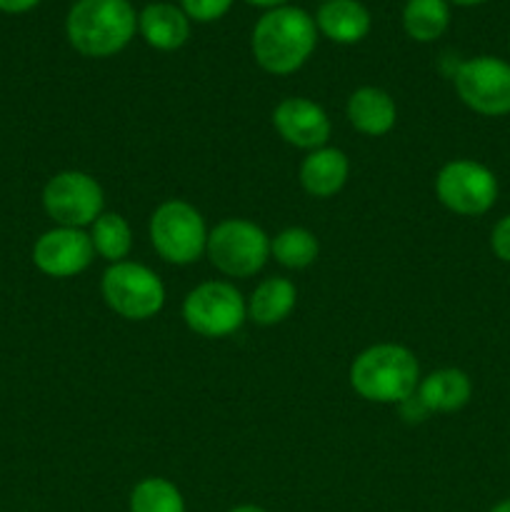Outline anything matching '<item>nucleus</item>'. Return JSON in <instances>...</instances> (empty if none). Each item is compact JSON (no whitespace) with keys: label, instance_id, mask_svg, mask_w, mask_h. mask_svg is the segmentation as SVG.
I'll use <instances>...</instances> for the list:
<instances>
[{"label":"nucleus","instance_id":"obj_19","mask_svg":"<svg viewBox=\"0 0 510 512\" xmlns=\"http://www.w3.org/2000/svg\"><path fill=\"white\" fill-rule=\"evenodd\" d=\"M448 0H408L403 8V28L415 43H433L448 30Z\"/></svg>","mask_w":510,"mask_h":512},{"label":"nucleus","instance_id":"obj_30","mask_svg":"<svg viewBox=\"0 0 510 512\" xmlns=\"http://www.w3.org/2000/svg\"><path fill=\"white\" fill-rule=\"evenodd\" d=\"M508 48H510V40H508Z\"/></svg>","mask_w":510,"mask_h":512},{"label":"nucleus","instance_id":"obj_25","mask_svg":"<svg viewBox=\"0 0 510 512\" xmlns=\"http://www.w3.org/2000/svg\"><path fill=\"white\" fill-rule=\"evenodd\" d=\"M40 0H0V10L10 15H18V13H28L38 5Z\"/></svg>","mask_w":510,"mask_h":512},{"label":"nucleus","instance_id":"obj_18","mask_svg":"<svg viewBox=\"0 0 510 512\" xmlns=\"http://www.w3.org/2000/svg\"><path fill=\"white\" fill-rule=\"evenodd\" d=\"M298 290L288 278H265L245 303L248 318L258 325H278L293 313Z\"/></svg>","mask_w":510,"mask_h":512},{"label":"nucleus","instance_id":"obj_15","mask_svg":"<svg viewBox=\"0 0 510 512\" xmlns=\"http://www.w3.org/2000/svg\"><path fill=\"white\" fill-rule=\"evenodd\" d=\"M370 25V10L360 0H328L315 15V28L340 45L360 43L370 33Z\"/></svg>","mask_w":510,"mask_h":512},{"label":"nucleus","instance_id":"obj_9","mask_svg":"<svg viewBox=\"0 0 510 512\" xmlns=\"http://www.w3.org/2000/svg\"><path fill=\"white\" fill-rule=\"evenodd\" d=\"M435 195L455 215L475 218L488 213L498 200V180L493 170L478 160L458 158L440 168L435 178Z\"/></svg>","mask_w":510,"mask_h":512},{"label":"nucleus","instance_id":"obj_6","mask_svg":"<svg viewBox=\"0 0 510 512\" xmlns=\"http://www.w3.org/2000/svg\"><path fill=\"white\" fill-rule=\"evenodd\" d=\"M100 293L108 308L125 320H150L163 310L165 285L140 263H113L103 273Z\"/></svg>","mask_w":510,"mask_h":512},{"label":"nucleus","instance_id":"obj_8","mask_svg":"<svg viewBox=\"0 0 510 512\" xmlns=\"http://www.w3.org/2000/svg\"><path fill=\"white\" fill-rule=\"evenodd\" d=\"M43 208L60 228L83 230L103 215L105 195L93 175L83 170H63L45 183Z\"/></svg>","mask_w":510,"mask_h":512},{"label":"nucleus","instance_id":"obj_22","mask_svg":"<svg viewBox=\"0 0 510 512\" xmlns=\"http://www.w3.org/2000/svg\"><path fill=\"white\" fill-rule=\"evenodd\" d=\"M130 512H185L183 493L165 478H145L130 493Z\"/></svg>","mask_w":510,"mask_h":512},{"label":"nucleus","instance_id":"obj_21","mask_svg":"<svg viewBox=\"0 0 510 512\" xmlns=\"http://www.w3.org/2000/svg\"><path fill=\"white\" fill-rule=\"evenodd\" d=\"M318 250V238L308 228H285L270 240V255L290 270H303L313 265Z\"/></svg>","mask_w":510,"mask_h":512},{"label":"nucleus","instance_id":"obj_4","mask_svg":"<svg viewBox=\"0 0 510 512\" xmlns=\"http://www.w3.org/2000/svg\"><path fill=\"white\" fill-rule=\"evenodd\" d=\"M150 243L155 253L173 265H190L205 253L208 228L198 210L185 200H165L150 215Z\"/></svg>","mask_w":510,"mask_h":512},{"label":"nucleus","instance_id":"obj_3","mask_svg":"<svg viewBox=\"0 0 510 512\" xmlns=\"http://www.w3.org/2000/svg\"><path fill=\"white\" fill-rule=\"evenodd\" d=\"M350 385L368 403L400 405L418 390L420 365L405 345H370L350 365Z\"/></svg>","mask_w":510,"mask_h":512},{"label":"nucleus","instance_id":"obj_7","mask_svg":"<svg viewBox=\"0 0 510 512\" xmlns=\"http://www.w3.org/2000/svg\"><path fill=\"white\" fill-rule=\"evenodd\" d=\"M248 318V308L235 285L208 280L190 290L183 300V320L203 338H228Z\"/></svg>","mask_w":510,"mask_h":512},{"label":"nucleus","instance_id":"obj_1","mask_svg":"<svg viewBox=\"0 0 510 512\" xmlns=\"http://www.w3.org/2000/svg\"><path fill=\"white\" fill-rule=\"evenodd\" d=\"M315 43H318L315 18L293 5L273 8L260 15L250 35L255 63L270 75H290L303 68L313 55Z\"/></svg>","mask_w":510,"mask_h":512},{"label":"nucleus","instance_id":"obj_5","mask_svg":"<svg viewBox=\"0 0 510 512\" xmlns=\"http://www.w3.org/2000/svg\"><path fill=\"white\" fill-rule=\"evenodd\" d=\"M210 263L228 278H250L270 258V238L260 225L243 218H228L208 233L205 245Z\"/></svg>","mask_w":510,"mask_h":512},{"label":"nucleus","instance_id":"obj_12","mask_svg":"<svg viewBox=\"0 0 510 512\" xmlns=\"http://www.w3.org/2000/svg\"><path fill=\"white\" fill-rule=\"evenodd\" d=\"M273 125L280 138L300 150L325 148L330 138V118L308 98H285L275 105Z\"/></svg>","mask_w":510,"mask_h":512},{"label":"nucleus","instance_id":"obj_28","mask_svg":"<svg viewBox=\"0 0 510 512\" xmlns=\"http://www.w3.org/2000/svg\"><path fill=\"white\" fill-rule=\"evenodd\" d=\"M448 3L463 5V8H470V5H480V3H485V0H448Z\"/></svg>","mask_w":510,"mask_h":512},{"label":"nucleus","instance_id":"obj_16","mask_svg":"<svg viewBox=\"0 0 510 512\" xmlns=\"http://www.w3.org/2000/svg\"><path fill=\"white\" fill-rule=\"evenodd\" d=\"M345 113H348L350 125L358 133L370 135V138H380V135L390 133L395 120H398L395 100L383 88H375V85H365V88L355 90L348 98Z\"/></svg>","mask_w":510,"mask_h":512},{"label":"nucleus","instance_id":"obj_29","mask_svg":"<svg viewBox=\"0 0 510 512\" xmlns=\"http://www.w3.org/2000/svg\"><path fill=\"white\" fill-rule=\"evenodd\" d=\"M490 512H510V498H508V500H503V503L495 505V508L490 510Z\"/></svg>","mask_w":510,"mask_h":512},{"label":"nucleus","instance_id":"obj_24","mask_svg":"<svg viewBox=\"0 0 510 512\" xmlns=\"http://www.w3.org/2000/svg\"><path fill=\"white\" fill-rule=\"evenodd\" d=\"M490 248H493L495 258L510 263V215H505V218L495 223L493 233H490Z\"/></svg>","mask_w":510,"mask_h":512},{"label":"nucleus","instance_id":"obj_13","mask_svg":"<svg viewBox=\"0 0 510 512\" xmlns=\"http://www.w3.org/2000/svg\"><path fill=\"white\" fill-rule=\"evenodd\" d=\"M138 30L155 50H178L190 38V18L173 3H150L140 10Z\"/></svg>","mask_w":510,"mask_h":512},{"label":"nucleus","instance_id":"obj_20","mask_svg":"<svg viewBox=\"0 0 510 512\" xmlns=\"http://www.w3.org/2000/svg\"><path fill=\"white\" fill-rule=\"evenodd\" d=\"M90 240H93L95 253L103 260L123 263L133 250V230L128 220L118 213H103L93 225H90Z\"/></svg>","mask_w":510,"mask_h":512},{"label":"nucleus","instance_id":"obj_27","mask_svg":"<svg viewBox=\"0 0 510 512\" xmlns=\"http://www.w3.org/2000/svg\"><path fill=\"white\" fill-rule=\"evenodd\" d=\"M230 512H268V510L258 508V505H238V508H233Z\"/></svg>","mask_w":510,"mask_h":512},{"label":"nucleus","instance_id":"obj_11","mask_svg":"<svg viewBox=\"0 0 510 512\" xmlns=\"http://www.w3.org/2000/svg\"><path fill=\"white\" fill-rule=\"evenodd\" d=\"M95 258L93 240L80 228L45 230L33 245V263L48 278H75Z\"/></svg>","mask_w":510,"mask_h":512},{"label":"nucleus","instance_id":"obj_17","mask_svg":"<svg viewBox=\"0 0 510 512\" xmlns=\"http://www.w3.org/2000/svg\"><path fill=\"white\" fill-rule=\"evenodd\" d=\"M473 395V383L458 368H443L420 380L418 398L428 413H455L465 408Z\"/></svg>","mask_w":510,"mask_h":512},{"label":"nucleus","instance_id":"obj_23","mask_svg":"<svg viewBox=\"0 0 510 512\" xmlns=\"http://www.w3.org/2000/svg\"><path fill=\"white\" fill-rule=\"evenodd\" d=\"M180 8L195 23H213L233 8V0H180Z\"/></svg>","mask_w":510,"mask_h":512},{"label":"nucleus","instance_id":"obj_14","mask_svg":"<svg viewBox=\"0 0 510 512\" xmlns=\"http://www.w3.org/2000/svg\"><path fill=\"white\" fill-rule=\"evenodd\" d=\"M348 175V155L338 148L310 150L300 165V185L313 198H333L348 183Z\"/></svg>","mask_w":510,"mask_h":512},{"label":"nucleus","instance_id":"obj_2","mask_svg":"<svg viewBox=\"0 0 510 512\" xmlns=\"http://www.w3.org/2000/svg\"><path fill=\"white\" fill-rule=\"evenodd\" d=\"M138 30V15L128 0H75L65 18V35L75 53L110 58L120 53Z\"/></svg>","mask_w":510,"mask_h":512},{"label":"nucleus","instance_id":"obj_10","mask_svg":"<svg viewBox=\"0 0 510 512\" xmlns=\"http://www.w3.org/2000/svg\"><path fill=\"white\" fill-rule=\"evenodd\" d=\"M455 93L473 113L503 118L510 113V63L495 55H478L458 65Z\"/></svg>","mask_w":510,"mask_h":512},{"label":"nucleus","instance_id":"obj_26","mask_svg":"<svg viewBox=\"0 0 510 512\" xmlns=\"http://www.w3.org/2000/svg\"><path fill=\"white\" fill-rule=\"evenodd\" d=\"M248 5H255V8H283V5H288V0H245Z\"/></svg>","mask_w":510,"mask_h":512}]
</instances>
